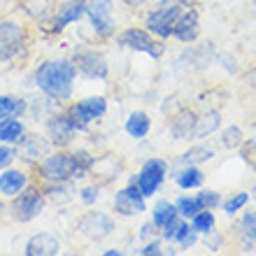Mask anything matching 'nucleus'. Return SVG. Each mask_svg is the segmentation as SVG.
Returning <instances> with one entry per match:
<instances>
[{
  "instance_id": "4c0bfd02",
  "label": "nucleus",
  "mask_w": 256,
  "mask_h": 256,
  "mask_svg": "<svg viewBox=\"0 0 256 256\" xmlns=\"http://www.w3.org/2000/svg\"><path fill=\"white\" fill-rule=\"evenodd\" d=\"M196 240H198V233H196V230L191 228L189 233H186V236H184V238H182V240H180V242H177V244H180L182 250H189V247H194V244H196Z\"/></svg>"
},
{
  "instance_id": "a19ab883",
  "label": "nucleus",
  "mask_w": 256,
  "mask_h": 256,
  "mask_svg": "<svg viewBox=\"0 0 256 256\" xmlns=\"http://www.w3.org/2000/svg\"><path fill=\"white\" fill-rule=\"evenodd\" d=\"M124 2H126L128 7H142L144 2H147V0H124Z\"/></svg>"
},
{
  "instance_id": "9b49d317",
  "label": "nucleus",
  "mask_w": 256,
  "mask_h": 256,
  "mask_svg": "<svg viewBox=\"0 0 256 256\" xmlns=\"http://www.w3.org/2000/svg\"><path fill=\"white\" fill-rule=\"evenodd\" d=\"M166 175H168V163L161 161V158H149V161H144V166L135 177V184H138V189L144 198H152L161 189V184L166 182Z\"/></svg>"
},
{
  "instance_id": "f03ea898",
  "label": "nucleus",
  "mask_w": 256,
  "mask_h": 256,
  "mask_svg": "<svg viewBox=\"0 0 256 256\" xmlns=\"http://www.w3.org/2000/svg\"><path fill=\"white\" fill-rule=\"evenodd\" d=\"M28 30L14 19H2L0 21V70L7 68L10 63L26 58L28 54Z\"/></svg>"
},
{
  "instance_id": "c9c22d12",
  "label": "nucleus",
  "mask_w": 256,
  "mask_h": 256,
  "mask_svg": "<svg viewBox=\"0 0 256 256\" xmlns=\"http://www.w3.org/2000/svg\"><path fill=\"white\" fill-rule=\"evenodd\" d=\"M14 158H19L16 156V147L14 144H0V170L10 168L14 163Z\"/></svg>"
},
{
  "instance_id": "a211bd4d",
  "label": "nucleus",
  "mask_w": 256,
  "mask_h": 256,
  "mask_svg": "<svg viewBox=\"0 0 256 256\" xmlns=\"http://www.w3.org/2000/svg\"><path fill=\"white\" fill-rule=\"evenodd\" d=\"M28 186V172L21 168H5L0 170V196L14 198V196Z\"/></svg>"
},
{
  "instance_id": "c756f323",
  "label": "nucleus",
  "mask_w": 256,
  "mask_h": 256,
  "mask_svg": "<svg viewBox=\"0 0 256 256\" xmlns=\"http://www.w3.org/2000/svg\"><path fill=\"white\" fill-rule=\"evenodd\" d=\"M175 208H177V214L184 216V219H191L196 212L205 210L200 205V200H198V196H182V198L175 202Z\"/></svg>"
},
{
  "instance_id": "412c9836",
  "label": "nucleus",
  "mask_w": 256,
  "mask_h": 256,
  "mask_svg": "<svg viewBox=\"0 0 256 256\" xmlns=\"http://www.w3.org/2000/svg\"><path fill=\"white\" fill-rule=\"evenodd\" d=\"M196 119H198V116H196L191 110H182V112H177L175 119H172V124H170L172 138H175V140H189V138H194Z\"/></svg>"
},
{
  "instance_id": "c85d7f7f",
  "label": "nucleus",
  "mask_w": 256,
  "mask_h": 256,
  "mask_svg": "<svg viewBox=\"0 0 256 256\" xmlns=\"http://www.w3.org/2000/svg\"><path fill=\"white\" fill-rule=\"evenodd\" d=\"M212 158H214V149L202 147V144H196V147H191L189 152H184L180 161H182L184 166H198V163L212 161Z\"/></svg>"
},
{
  "instance_id": "f257e3e1",
  "label": "nucleus",
  "mask_w": 256,
  "mask_h": 256,
  "mask_svg": "<svg viewBox=\"0 0 256 256\" xmlns=\"http://www.w3.org/2000/svg\"><path fill=\"white\" fill-rule=\"evenodd\" d=\"M77 68L72 58H49L35 68L33 82L44 96L56 102H66L72 98Z\"/></svg>"
},
{
  "instance_id": "2f4dec72",
  "label": "nucleus",
  "mask_w": 256,
  "mask_h": 256,
  "mask_svg": "<svg viewBox=\"0 0 256 256\" xmlns=\"http://www.w3.org/2000/svg\"><path fill=\"white\" fill-rule=\"evenodd\" d=\"M244 142V133L240 130L238 126H228L226 130L222 133V144L226 149H236V147H242Z\"/></svg>"
},
{
  "instance_id": "72a5a7b5",
  "label": "nucleus",
  "mask_w": 256,
  "mask_h": 256,
  "mask_svg": "<svg viewBox=\"0 0 256 256\" xmlns=\"http://www.w3.org/2000/svg\"><path fill=\"white\" fill-rule=\"evenodd\" d=\"M80 200L84 205H94V202L100 200V184H88V186H82L80 191Z\"/></svg>"
},
{
  "instance_id": "6ab92c4d",
  "label": "nucleus",
  "mask_w": 256,
  "mask_h": 256,
  "mask_svg": "<svg viewBox=\"0 0 256 256\" xmlns=\"http://www.w3.org/2000/svg\"><path fill=\"white\" fill-rule=\"evenodd\" d=\"M28 114V100L21 96L0 94V119H21Z\"/></svg>"
},
{
  "instance_id": "f3484780",
  "label": "nucleus",
  "mask_w": 256,
  "mask_h": 256,
  "mask_svg": "<svg viewBox=\"0 0 256 256\" xmlns=\"http://www.w3.org/2000/svg\"><path fill=\"white\" fill-rule=\"evenodd\" d=\"M26 256H56L61 254V240L52 233H35L24 247Z\"/></svg>"
},
{
  "instance_id": "5701e85b",
  "label": "nucleus",
  "mask_w": 256,
  "mask_h": 256,
  "mask_svg": "<svg viewBox=\"0 0 256 256\" xmlns=\"http://www.w3.org/2000/svg\"><path fill=\"white\" fill-rule=\"evenodd\" d=\"M222 126V114L216 112V110H210L200 119H196V128H194V138L196 140H202V138H208L216 130V128Z\"/></svg>"
},
{
  "instance_id": "79ce46f5",
  "label": "nucleus",
  "mask_w": 256,
  "mask_h": 256,
  "mask_svg": "<svg viewBox=\"0 0 256 256\" xmlns=\"http://www.w3.org/2000/svg\"><path fill=\"white\" fill-rule=\"evenodd\" d=\"M250 86L256 88V70H252V72H250Z\"/></svg>"
},
{
  "instance_id": "1a4fd4ad",
  "label": "nucleus",
  "mask_w": 256,
  "mask_h": 256,
  "mask_svg": "<svg viewBox=\"0 0 256 256\" xmlns=\"http://www.w3.org/2000/svg\"><path fill=\"white\" fill-rule=\"evenodd\" d=\"M94 28V33L102 40L112 38L116 30L114 16H112V0H86V14H84Z\"/></svg>"
},
{
  "instance_id": "e433bc0d",
  "label": "nucleus",
  "mask_w": 256,
  "mask_h": 256,
  "mask_svg": "<svg viewBox=\"0 0 256 256\" xmlns=\"http://www.w3.org/2000/svg\"><path fill=\"white\" fill-rule=\"evenodd\" d=\"M138 254H142V256H158V254H163V247H161V242H158V240H152V242L144 244Z\"/></svg>"
},
{
  "instance_id": "4be33fe9",
  "label": "nucleus",
  "mask_w": 256,
  "mask_h": 256,
  "mask_svg": "<svg viewBox=\"0 0 256 256\" xmlns=\"http://www.w3.org/2000/svg\"><path fill=\"white\" fill-rule=\"evenodd\" d=\"M124 128H126V133L130 135L133 140H142V138H147L149 130H152V119H149L147 112L138 110V112H130V114H128Z\"/></svg>"
},
{
  "instance_id": "a878e982",
  "label": "nucleus",
  "mask_w": 256,
  "mask_h": 256,
  "mask_svg": "<svg viewBox=\"0 0 256 256\" xmlns=\"http://www.w3.org/2000/svg\"><path fill=\"white\" fill-rule=\"evenodd\" d=\"M177 214V208H175V202H170V200H158L154 205V210H152V224H154L156 228L161 230L163 226H168Z\"/></svg>"
},
{
  "instance_id": "473e14b6",
  "label": "nucleus",
  "mask_w": 256,
  "mask_h": 256,
  "mask_svg": "<svg viewBox=\"0 0 256 256\" xmlns=\"http://www.w3.org/2000/svg\"><path fill=\"white\" fill-rule=\"evenodd\" d=\"M247 202H250V194L240 191V194L230 196L226 202H222V208H224V212H226V214H236V212H240V210H242Z\"/></svg>"
},
{
  "instance_id": "f8f14e48",
  "label": "nucleus",
  "mask_w": 256,
  "mask_h": 256,
  "mask_svg": "<svg viewBox=\"0 0 256 256\" xmlns=\"http://www.w3.org/2000/svg\"><path fill=\"white\" fill-rule=\"evenodd\" d=\"M84 14H86V0H66V2H61V5H56L52 19L47 21L49 24L47 30L52 35L63 33L68 26L77 24Z\"/></svg>"
},
{
  "instance_id": "a18cd8bd",
  "label": "nucleus",
  "mask_w": 256,
  "mask_h": 256,
  "mask_svg": "<svg viewBox=\"0 0 256 256\" xmlns=\"http://www.w3.org/2000/svg\"><path fill=\"white\" fill-rule=\"evenodd\" d=\"M252 194H254V198H256V186H254V189H252Z\"/></svg>"
},
{
  "instance_id": "b1692460",
  "label": "nucleus",
  "mask_w": 256,
  "mask_h": 256,
  "mask_svg": "<svg viewBox=\"0 0 256 256\" xmlns=\"http://www.w3.org/2000/svg\"><path fill=\"white\" fill-rule=\"evenodd\" d=\"M24 133H26L24 122H19V119H0V144H16Z\"/></svg>"
},
{
  "instance_id": "0eeeda50",
  "label": "nucleus",
  "mask_w": 256,
  "mask_h": 256,
  "mask_svg": "<svg viewBox=\"0 0 256 256\" xmlns=\"http://www.w3.org/2000/svg\"><path fill=\"white\" fill-rule=\"evenodd\" d=\"M116 44L124 49H130V52H142V54L152 56V58H161L166 54V44L163 40H156L152 38L149 30H142V28H126L119 33L116 38Z\"/></svg>"
},
{
  "instance_id": "39448f33",
  "label": "nucleus",
  "mask_w": 256,
  "mask_h": 256,
  "mask_svg": "<svg viewBox=\"0 0 256 256\" xmlns=\"http://www.w3.org/2000/svg\"><path fill=\"white\" fill-rule=\"evenodd\" d=\"M44 205H47V196H44V191L28 184L26 189L19 191V194L12 198V216L21 224H28V222H33V219H38V216L42 214Z\"/></svg>"
},
{
  "instance_id": "2eb2a0df",
  "label": "nucleus",
  "mask_w": 256,
  "mask_h": 256,
  "mask_svg": "<svg viewBox=\"0 0 256 256\" xmlns=\"http://www.w3.org/2000/svg\"><path fill=\"white\" fill-rule=\"evenodd\" d=\"M16 147V156L26 158L28 163H40L44 156L52 152V140L44 138V135H38V133H24L21 140L14 144Z\"/></svg>"
},
{
  "instance_id": "c03bdc74",
  "label": "nucleus",
  "mask_w": 256,
  "mask_h": 256,
  "mask_svg": "<svg viewBox=\"0 0 256 256\" xmlns=\"http://www.w3.org/2000/svg\"><path fill=\"white\" fill-rule=\"evenodd\" d=\"M5 212H7V208H5V202H2V196H0V216L5 214Z\"/></svg>"
},
{
  "instance_id": "4468645a",
  "label": "nucleus",
  "mask_w": 256,
  "mask_h": 256,
  "mask_svg": "<svg viewBox=\"0 0 256 256\" xmlns=\"http://www.w3.org/2000/svg\"><path fill=\"white\" fill-rule=\"evenodd\" d=\"M114 212L122 216H138L142 212H147V198L140 194L135 180H130L128 186L114 194Z\"/></svg>"
},
{
  "instance_id": "58836bf2",
  "label": "nucleus",
  "mask_w": 256,
  "mask_h": 256,
  "mask_svg": "<svg viewBox=\"0 0 256 256\" xmlns=\"http://www.w3.org/2000/svg\"><path fill=\"white\" fill-rule=\"evenodd\" d=\"M156 226L152 222H147V224H142V228H140V238L142 240H149V238H154V233H156Z\"/></svg>"
},
{
  "instance_id": "7ed1b4c3",
  "label": "nucleus",
  "mask_w": 256,
  "mask_h": 256,
  "mask_svg": "<svg viewBox=\"0 0 256 256\" xmlns=\"http://www.w3.org/2000/svg\"><path fill=\"white\" fill-rule=\"evenodd\" d=\"M38 175L42 182H70L77 180V163L74 154L66 149L49 152L40 163H38Z\"/></svg>"
},
{
  "instance_id": "393cba45",
  "label": "nucleus",
  "mask_w": 256,
  "mask_h": 256,
  "mask_svg": "<svg viewBox=\"0 0 256 256\" xmlns=\"http://www.w3.org/2000/svg\"><path fill=\"white\" fill-rule=\"evenodd\" d=\"M177 180V186L180 189H198V186H202V182H205V175H202V170L198 168V166H184L180 172L175 175Z\"/></svg>"
},
{
  "instance_id": "aec40b11",
  "label": "nucleus",
  "mask_w": 256,
  "mask_h": 256,
  "mask_svg": "<svg viewBox=\"0 0 256 256\" xmlns=\"http://www.w3.org/2000/svg\"><path fill=\"white\" fill-rule=\"evenodd\" d=\"M21 10L38 24H47L56 10V0H21Z\"/></svg>"
},
{
  "instance_id": "20e7f679",
  "label": "nucleus",
  "mask_w": 256,
  "mask_h": 256,
  "mask_svg": "<svg viewBox=\"0 0 256 256\" xmlns=\"http://www.w3.org/2000/svg\"><path fill=\"white\" fill-rule=\"evenodd\" d=\"M182 12V0H161L158 5L147 14V30L158 40H166L172 35V24Z\"/></svg>"
},
{
  "instance_id": "de8ad7c7",
  "label": "nucleus",
  "mask_w": 256,
  "mask_h": 256,
  "mask_svg": "<svg viewBox=\"0 0 256 256\" xmlns=\"http://www.w3.org/2000/svg\"><path fill=\"white\" fill-rule=\"evenodd\" d=\"M182 2H186V0H182Z\"/></svg>"
},
{
  "instance_id": "49530a36",
  "label": "nucleus",
  "mask_w": 256,
  "mask_h": 256,
  "mask_svg": "<svg viewBox=\"0 0 256 256\" xmlns=\"http://www.w3.org/2000/svg\"><path fill=\"white\" fill-rule=\"evenodd\" d=\"M254 7H256V0H254Z\"/></svg>"
},
{
  "instance_id": "9d476101",
  "label": "nucleus",
  "mask_w": 256,
  "mask_h": 256,
  "mask_svg": "<svg viewBox=\"0 0 256 256\" xmlns=\"http://www.w3.org/2000/svg\"><path fill=\"white\" fill-rule=\"evenodd\" d=\"M44 130L56 149H66L68 144H72V140L80 133V128L74 126V122L66 112H52L44 122Z\"/></svg>"
},
{
  "instance_id": "7c9ffc66",
  "label": "nucleus",
  "mask_w": 256,
  "mask_h": 256,
  "mask_svg": "<svg viewBox=\"0 0 256 256\" xmlns=\"http://www.w3.org/2000/svg\"><path fill=\"white\" fill-rule=\"evenodd\" d=\"M240 233H242L244 242H250L256 252V212H244L240 219Z\"/></svg>"
},
{
  "instance_id": "cd10ccee",
  "label": "nucleus",
  "mask_w": 256,
  "mask_h": 256,
  "mask_svg": "<svg viewBox=\"0 0 256 256\" xmlns=\"http://www.w3.org/2000/svg\"><path fill=\"white\" fill-rule=\"evenodd\" d=\"M214 214H212V210H200V212H196L194 216H191V228L198 233V236H210L212 230H214Z\"/></svg>"
},
{
  "instance_id": "ea45409f",
  "label": "nucleus",
  "mask_w": 256,
  "mask_h": 256,
  "mask_svg": "<svg viewBox=\"0 0 256 256\" xmlns=\"http://www.w3.org/2000/svg\"><path fill=\"white\" fill-rule=\"evenodd\" d=\"M244 156H247V158H250V161L256 166V138L247 142V147H244Z\"/></svg>"
},
{
  "instance_id": "bb28decb",
  "label": "nucleus",
  "mask_w": 256,
  "mask_h": 256,
  "mask_svg": "<svg viewBox=\"0 0 256 256\" xmlns=\"http://www.w3.org/2000/svg\"><path fill=\"white\" fill-rule=\"evenodd\" d=\"M42 191H44V196L49 200H56V202H66L72 198V194H77L72 189V180L70 182H44Z\"/></svg>"
},
{
  "instance_id": "f704fd0d",
  "label": "nucleus",
  "mask_w": 256,
  "mask_h": 256,
  "mask_svg": "<svg viewBox=\"0 0 256 256\" xmlns=\"http://www.w3.org/2000/svg\"><path fill=\"white\" fill-rule=\"evenodd\" d=\"M198 200H200V205H202V208L214 210L216 205H222V196L216 194L214 189H202L200 194H198Z\"/></svg>"
},
{
  "instance_id": "37998d69",
  "label": "nucleus",
  "mask_w": 256,
  "mask_h": 256,
  "mask_svg": "<svg viewBox=\"0 0 256 256\" xmlns=\"http://www.w3.org/2000/svg\"><path fill=\"white\" fill-rule=\"evenodd\" d=\"M102 254H105V256H122V252H119V250H105Z\"/></svg>"
},
{
  "instance_id": "dca6fc26",
  "label": "nucleus",
  "mask_w": 256,
  "mask_h": 256,
  "mask_svg": "<svg viewBox=\"0 0 256 256\" xmlns=\"http://www.w3.org/2000/svg\"><path fill=\"white\" fill-rule=\"evenodd\" d=\"M200 35V16L196 10H186L180 12V16L172 24V38L180 42H196Z\"/></svg>"
},
{
  "instance_id": "423d86ee",
  "label": "nucleus",
  "mask_w": 256,
  "mask_h": 256,
  "mask_svg": "<svg viewBox=\"0 0 256 256\" xmlns=\"http://www.w3.org/2000/svg\"><path fill=\"white\" fill-rule=\"evenodd\" d=\"M66 114L74 122V126L80 128V133H84L96 119L108 114V100H105V96H88L84 100L68 105Z\"/></svg>"
},
{
  "instance_id": "ddd939ff",
  "label": "nucleus",
  "mask_w": 256,
  "mask_h": 256,
  "mask_svg": "<svg viewBox=\"0 0 256 256\" xmlns=\"http://www.w3.org/2000/svg\"><path fill=\"white\" fill-rule=\"evenodd\" d=\"M77 228H80L82 236H86L88 240H105L108 236H112L116 230V222L108 212H86L77 222Z\"/></svg>"
},
{
  "instance_id": "6e6552de",
  "label": "nucleus",
  "mask_w": 256,
  "mask_h": 256,
  "mask_svg": "<svg viewBox=\"0 0 256 256\" xmlns=\"http://www.w3.org/2000/svg\"><path fill=\"white\" fill-rule=\"evenodd\" d=\"M72 63L77 68V74H82L84 80L91 82H102L110 74V63L105 54L96 52V49H82L72 56Z\"/></svg>"
}]
</instances>
